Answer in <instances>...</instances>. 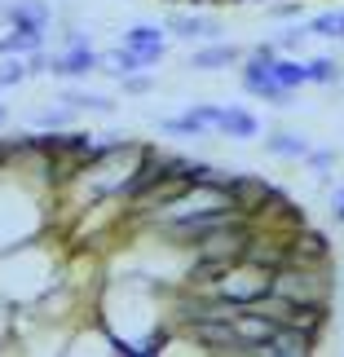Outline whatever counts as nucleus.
I'll return each mask as SVG.
<instances>
[{
    "label": "nucleus",
    "mask_w": 344,
    "mask_h": 357,
    "mask_svg": "<svg viewBox=\"0 0 344 357\" xmlns=\"http://www.w3.org/2000/svg\"><path fill=\"white\" fill-rule=\"evenodd\" d=\"M265 353H274V357H305V353H313V331H300V326L283 322L278 331L269 335Z\"/></svg>",
    "instance_id": "nucleus-4"
},
{
    "label": "nucleus",
    "mask_w": 344,
    "mask_h": 357,
    "mask_svg": "<svg viewBox=\"0 0 344 357\" xmlns=\"http://www.w3.org/2000/svg\"><path fill=\"white\" fill-rule=\"evenodd\" d=\"M124 45L128 49H142V45H163V31L159 26H150V22H137L128 36H124Z\"/></svg>",
    "instance_id": "nucleus-17"
},
{
    "label": "nucleus",
    "mask_w": 344,
    "mask_h": 357,
    "mask_svg": "<svg viewBox=\"0 0 344 357\" xmlns=\"http://www.w3.org/2000/svg\"><path fill=\"white\" fill-rule=\"evenodd\" d=\"M331 212H336V221H344V190H336V199H331Z\"/></svg>",
    "instance_id": "nucleus-24"
},
{
    "label": "nucleus",
    "mask_w": 344,
    "mask_h": 357,
    "mask_svg": "<svg viewBox=\"0 0 344 357\" xmlns=\"http://www.w3.org/2000/svg\"><path fill=\"white\" fill-rule=\"evenodd\" d=\"M159 128L168 132V137H203V132H208V123H203L195 111H190V115H172V119H159Z\"/></svg>",
    "instance_id": "nucleus-13"
},
{
    "label": "nucleus",
    "mask_w": 344,
    "mask_h": 357,
    "mask_svg": "<svg viewBox=\"0 0 344 357\" xmlns=\"http://www.w3.org/2000/svg\"><path fill=\"white\" fill-rule=\"evenodd\" d=\"M195 115L208 123V128H216V123H221V115H225V106H195Z\"/></svg>",
    "instance_id": "nucleus-21"
},
{
    "label": "nucleus",
    "mask_w": 344,
    "mask_h": 357,
    "mask_svg": "<svg viewBox=\"0 0 344 357\" xmlns=\"http://www.w3.org/2000/svg\"><path fill=\"white\" fill-rule=\"evenodd\" d=\"M98 53H93L89 45H66L58 58L49 62V71L53 75H62V79H75V75H89V71H98Z\"/></svg>",
    "instance_id": "nucleus-3"
},
{
    "label": "nucleus",
    "mask_w": 344,
    "mask_h": 357,
    "mask_svg": "<svg viewBox=\"0 0 344 357\" xmlns=\"http://www.w3.org/2000/svg\"><path fill=\"white\" fill-rule=\"evenodd\" d=\"M309 168L313 172H318V176H327V168H331V163H336V155H331V150H309Z\"/></svg>",
    "instance_id": "nucleus-19"
},
{
    "label": "nucleus",
    "mask_w": 344,
    "mask_h": 357,
    "mask_svg": "<svg viewBox=\"0 0 344 357\" xmlns=\"http://www.w3.org/2000/svg\"><path fill=\"white\" fill-rule=\"evenodd\" d=\"M269 75H274V84H283V89L309 84V79H305V62H292V58H269Z\"/></svg>",
    "instance_id": "nucleus-10"
},
{
    "label": "nucleus",
    "mask_w": 344,
    "mask_h": 357,
    "mask_svg": "<svg viewBox=\"0 0 344 357\" xmlns=\"http://www.w3.org/2000/svg\"><path fill=\"white\" fill-rule=\"evenodd\" d=\"M230 203L234 208H243V212H265V208H274L278 203V190H269L260 176H234L230 181Z\"/></svg>",
    "instance_id": "nucleus-2"
},
{
    "label": "nucleus",
    "mask_w": 344,
    "mask_h": 357,
    "mask_svg": "<svg viewBox=\"0 0 344 357\" xmlns=\"http://www.w3.org/2000/svg\"><path fill=\"white\" fill-rule=\"evenodd\" d=\"M274 291L287 296V300H313V305H327L331 296V278L318 269V265H292V269H278L274 273Z\"/></svg>",
    "instance_id": "nucleus-1"
},
{
    "label": "nucleus",
    "mask_w": 344,
    "mask_h": 357,
    "mask_svg": "<svg viewBox=\"0 0 344 357\" xmlns=\"http://www.w3.org/2000/svg\"><path fill=\"white\" fill-rule=\"evenodd\" d=\"M49 62H53L49 53H45V49H36L31 58H27V71H31V75H40V71H49Z\"/></svg>",
    "instance_id": "nucleus-22"
},
{
    "label": "nucleus",
    "mask_w": 344,
    "mask_h": 357,
    "mask_svg": "<svg viewBox=\"0 0 344 357\" xmlns=\"http://www.w3.org/2000/svg\"><path fill=\"white\" fill-rule=\"evenodd\" d=\"M27 75H31V71H27V62H22V66H18V62H5V66H0V89H13V84H22Z\"/></svg>",
    "instance_id": "nucleus-18"
},
{
    "label": "nucleus",
    "mask_w": 344,
    "mask_h": 357,
    "mask_svg": "<svg viewBox=\"0 0 344 357\" xmlns=\"http://www.w3.org/2000/svg\"><path fill=\"white\" fill-rule=\"evenodd\" d=\"M5 18H9L13 26H27V31H49L53 9L45 5V0H18V5L5 9Z\"/></svg>",
    "instance_id": "nucleus-6"
},
{
    "label": "nucleus",
    "mask_w": 344,
    "mask_h": 357,
    "mask_svg": "<svg viewBox=\"0 0 344 357\" xmlns=\"http://www.w3.org/2000/svg\"><path fill=\"white\" fill-rule=\"evenodd\" d=\"M331 256V238L327 234H313V229H300L292 238V265H322Z\"/></svg>",
    "instance_id": "nucleus-5"
},
{
    "label": "nucleus",
    "mask_w": 344,
    "mask_h": 357,
    "mask_svg": "<svg viewBox=\"0 0 344 357\" xmlns=\"http://www.w3.org/2000/svg\"><path fill=\"white\" fill-rule=\"evenodd\" d=\"M309 36H327V40H344V9H331V13H318L309 18Z\"/></svg>",
    "instance_id": "nucleus-14"
},
{
    "label": "nucleus",
    "mask_w": 344,
    "mask_h": 357,
    "mask_svg": "<svg viewBox=\"0 0 344 357\" xmlns=\"http://www.w3.org/2000/svg\"><path fill=\"white\" fill-rule=\"evenodd\" d=\"M168 31L181 36V40H221V22L190 18V13H172V18H168Z\"/></svg>",
    "instance_id": "nucleus-7"
},
{
    "label": "nucleus",
    "mask_w": 344,
    "mask_h": 357,
    "mask_svg": "<svg viewBox=\"0 0 344 357\" xmlns=\"http://www.w3.org/2000/svg\"><path fill=\"white\" fill-rule=\"evenodd\" d=\"M0 123H5V106H0Z\"/></svg>",
    "instance_id": "nucleus-25"
},
{
    "label": "nucleus",
    "mask_w": 344,
    "mask_h": 357,
    "mask_svg": "<svg viewBox=\"0 0 344 357\" xmlns=\"http://www.w3.org/2000/svg\"><path fill=\"white\" fill-rule=\"evenodd\" d=\"M216 132H221V137H234V142H247V137L260 132V123H256L252 111H243V106H225V115H221V123H216Z\"/></svg>",
    "instance_id": "nucleus-8"
},
{
    "label": "nucleus",
    "mask_w": 344,
    "mask_h": 357,
    "mask_svg": "<svg viewBox=\"0 0 344 357\" xmlns=\"http://www.w3.org/2000/svg\"><path fill=\"white\" fill-rule=\"evenodd\" d=\"M124 89H128V93H150V79L142 71H133V75H124Z\"/></svg>",
    "instance_id": "nucleus-23"
},
{
    "label": "nucleus",
    "mask_w": 344,
    "mask_h": 357,
    "mask_svg": "<svg viewBox=\"0 0 344 357\" xmlns=\"http://www.w3.org/2000/svg\"><path fill=\"white\" fill-rule=\"evenodd\" d=\"M269 155H283V159H300V155H309V142L300 132H274L269 142H265Z\"/></svg>",
    "instance_id": "nucleus-12"
},
{
    "label": "nucleus",
    "mask_w": 344,
    "mask_h": 357,
    "mask_svg": "<svg viewBox=\"0 0 344 357\" xmlns=\"http://www.w3.org/2000/svg\"><path fill=\"white\" fill-rule=\"evenodd\" d=\"M62 102L71 106V111H111V106H115L111 98H98V93H75V89L66 93Z\"/></svg>",
    "instance_id": "nucleus-16"
},
{
    "label": "nucleus",
    "mask_w": 344,
    "mask_h": 357,
    "mask_svg": "<svg viewBox=\"0 0 344 357\" xmlns=\"http://www.w3.org/2000/svg\"><path fill=\"white\" fill-rule=\"evenodd\" d=\"M40 45H45V31H27V26H13V31L0 40V53H36Z\"/></svg>",
    "instance_id": "nucleus-11"
},
{
    "label": "nucleus",
    "mask_w": 344,
    "mask_h": 357,
    "mask_svg": "<svg viewBox=\"0 0 344 357\" xmlns=\"http://www.w3.org/2000/svg\"><path fill=\"white\" fill-rule=\"evenodd\" d=\"M336 75H340V66L331 58H309L305 62V79H309V84H331Z\"/></svg>",
    "instance_id": "nucleus-15"
},
{
    "label": "nucleus",
    "mask_w": 344,
    "mask_h": 357,
    "mask_svg": "<svg viewBox=\"0 0 344 357\" xmlns=\"http://www.w3.org/2000/svg\"><path fill=\"white\" fill-rule=\"evenodd\" d=\"M305 40H309V26H296V31H283V36H278V49H283V53H287V49H300Z\"/></svg>",
    "instance_id": "nucleus-20"
},
{
    "label": "nucleus",
    "mask_w": 344,
    "mask_h": 357,
    "mask_svg": "<svg viewBox=\"0 0 344 357\" xmlns=\"http://www.w3.org/2000/svg\"><path fill=\"white\" fill-rule=\"evenodd\" d=\"M234 62H239V49H234V45H216V40H212L208 49L195 53L190 66H195V71H221V66H234Z\"/></svg>",
    "instance_id": "nucleus-9"
}]
</instances>
